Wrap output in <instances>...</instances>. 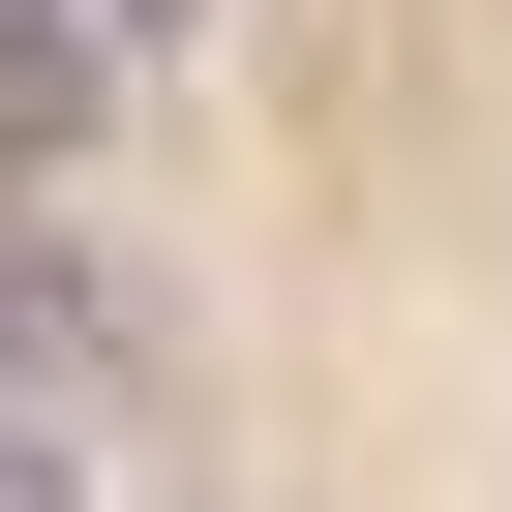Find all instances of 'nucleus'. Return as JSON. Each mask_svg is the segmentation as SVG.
<instances>
[{"label": "nucleus", "mask_w": 512, "mask_h": 512, "mask_svg": "<svg viewBox=\"0 0 512 512\" xmlns=\"http://www.w3.org/2000/svg\"><path fill=\"white\" fill-rule=\"evenodd\" d=\"M0 452L91 482V302H61V241H31V211H0Z\"/></svg>", "instance_id": "f257e3e1"}, {"label": "nucleus", "mask_w": 512, "mask_h": 512, "mask_svg": "<svg viewBox=\"0 0 512 512\" xmlns=\"http://www.w3.org/2000/svg\"><path fill=\"white\" fill-rule=\"evenodd\" d=\"M31 31H61L91 91H181V61H211V0H31Z\"/></svg>", "instance_id": "f03ea898"}, {"label": "nucleus", "mask_w": 512, "mask_h": 512, "mask_svg": "<svg viewBox=\"0 0 512 512\" xmlns=\"http://www.w3.org/2000/svg\"><path fill=\"white\" fill-rule=\"evenodd\" d=\"M0 512H91V482H31V452H0Z\"/></svg>", "instance_id": "7ed1b4c3"}]
</instances>
